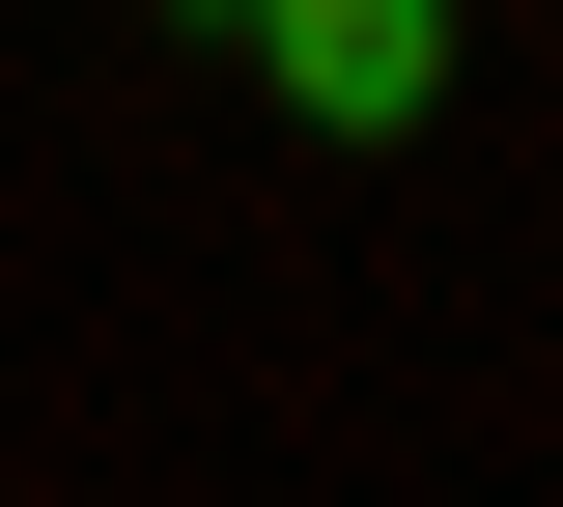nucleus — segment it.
I'll list each match as a JSON object with an SVG mask.
<instances>
[{
  "instance_id": "1",
  "label": "nucleus",
  "mask_w": 563,
  "mask_h": 507,
  "mask_svg": "<svg viewBox=\"0 0 563 507\" xmlns=\"http://www.w3.org/2000/svg\"><path fill=\"white\" fill-rule=\"evenodd\" d=\"M225 29H254V85L310 142H422L451 113V0H225Z\"/></svg>"
}]
</instances>
